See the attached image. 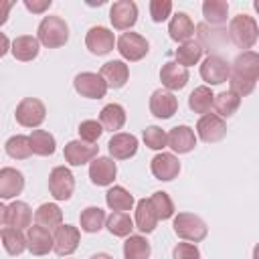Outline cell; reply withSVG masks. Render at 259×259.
<instances>
[{
  "mask_svg": "<svg viewBox=\"0 0 259 259\" xmlns=\"http://www.w3.org/2000/svg\"><path fill=\"white\" fill-rule=\"evenodd\" d=\"M36 38L47 49H59L69 40V26L61 16H45L36 28Z\"/></svg>",
  "mask_w": 259,
  "mask_h": 259,
  "instance_id": "6da1fadb",
  "label": "cell"
},
{
  "mask_svg": "<svg viewBox=\"0 0 259 259\" xmlns=\"http://www.w3.org/2000/svg\"><path fill=\"white\" fill-rule=\"evenodd\" d=\"M229 38L239 49H251L259 38L257 20L249 14H237L229 22Z\"/></svg>",
  "mask_w": 259,
  "mask_h": 259,
  "instance_id": "7a4b0ae2",
  "label": "cell"
},
{
  "mask_svg": "<svg viewBox=\"0 0 259 259\" xmlns=\"http://www.w3.org/2000/svg\"><path fill=\"white\" fill-rule=\"evenodd\" d=\"M172 227H174V233L180 239L192 241V243H198L208 235L206 223L198 214H192V212H178L174 217V225Z\"/></svg>",
  "mask_w": 259,
  "mask_h": 259,
  "instance_id": "3957f363",
  "label": "cell"
},
{
  "mask_svg": "<svg viewBox=\"0 0 259 259\" xmlns=\"http://www.w3.org/2000/svg\"><path fill=\"white\" fill-rule=\"evenodd\" d=\"M14 115H16V121L22 127H38L47 117V107L36 97H24L16 105Z\"/></svg>",
  "mask_w": 259,
  "mask_h": 259,
  "instance_id": "277c9868",
  "label": "cell"
},
{
  "mask_svg": "<svg viewBox=\"0 0 259 259\" xmlns=\"http://www.w3.org/2000/svg\"><path fill=\"white\" fill-rule=\"evenodd\" d=\"M30 221H32V210L26 202L22 200H14L12 204H2L0 206V223L2 227H12V229H30Z\"/></svg>",
  "mask_w": 259,
  "mask_h": 259,
  "instance_id": "5b68a950",
  "label": "cell"
},
{
  "mask_svg": "<svg viewBox=\"0 0 259 259\" xmlns=\"http://www.w3.org/2000/svg\"><path fill=\"white\" fill-rule=\"evenodd\" d=\"M75 190V176L65 166H55L49 174V192L55 200H69Z\"/></svg>",
  "mask_w": 259,
  "mask_h": 259,
  "instance_id": "8992f818",
  "label": "cell"
},
{
  "mask_svg": "<svg viewBox=\"0 0 259 259\" xmlns=\"http://www.w3.org/2000/svg\"><path fill=\"white\" fill-rule=\"evenodd\" d=\"M73 85H75V91L81 97H87V99H101V97H105V93L109 89L105 79L99 73H91V71L79 73L75 77Z\"/></svg>",
  "mask_w": 259,
  "mask_h": 259,
  "instance_id": "52a82bcc",
  "label": "cell"
},
{
  "mask_svg": "<svg viewBox=\"0 0 259 259\" xmlns=\"http://www.w3.org/2000/svg\"><path fill=\"white\" fill-rule=\"evenodd\" d=\"M117 51L125 61H140V59H144L148 55L150 45L138 32H123L117 38Z\"/></svg>",
  "mask_w": 259,
  "mask_h": 259,
  "instance_id": "ba28073f",
  "label": "cell"
},
{
  "mask_svg": "<svg viewBox=\"0 0 259 259\" xmlns=\"http://www.w3.org/2000/svg\"><path fill=\"white\" fill-rule=\"evenodd\" d=\"M196 134L202 142L214 144L227 136V123L217 113H206V115H200V119L196 121Z\"/></svg>",
  "mask_w": 259,
  "mask_h": 259,
  "instance_id": "9c48e42d",
  "label": "cell"
},
{
  "mask_svg": "<svg viewBox=\"0 0 259 259\" xmlns=\"http://www.w3.org/2000/svg\"><path fill=\"white\" fill-rule=\"evenodd\" d=\"M63 154H65L67 164H71V166H83V164H87V162L91 164V162L97 158L99 146L87 144V142H83V140H71V142L65 144Z\"/></svg>",
  "mask_w": 259,
  "mask_h": 259,
  "instance_id": "30bf717a",
  "label": "cell"
},
{
  "mask_svg": "<svg viewBox=\"0 0 259 259\" xmlns=\"http://www.w3.org/2000/svg\"><path fill=\"white\" fill-rule=\"evenodd\" d=\"M200 77L208 83V85H221L225 81H229L231 77V67L229 63L219 57V55H208L202 65H200Z\"/></svg>",
  "mask_w": 259,
  "mask_h": 259,
  "instance_id": "8fae6325",
  "label": "cell"
},
{
  "mask_svg": "<svg viewBox=\"0 0 259 259\" xmlns=\"http://www.w3.org/2000/svg\"><path fill=\"white\" fill-rule=\"evenodd\" d=\"M109 20L117 30H130L138 20V6L132 0H117L109 8Z\"/></svg>",
  "mask_w": 259,
  "mask_h": 259,
  "instance_id": "7c38bea8",
  "label": "cell"
},
{
  "mask_svg": "<svg viewBox=\"0 0 259 259\" xmlns=\"http://www.w3.org/2000/svg\"><path fill=\"white\" fill-rule=\"evenodd\" d=\"M85 45L93 55L101 57V55H107L109 51H113V45H117V42H115V36L109 28L93 26V28H89V32L85 36Z\"/></svg>",
  "mask_w": 259,
  "mask_h": 259,
  "instance_id": "4fadbf2b",
  "label": "cell"
},
{
  "mask_svg": "<svg viewBox=\"0 0 259 259\" xmlns=\"http://www.w3.org/2000/svg\"><path fill=\"white\" fill-rule=\"evenodd\" d=\"M178 109V99L168 89H156L150 97V111L158 119H170Z\"/></svg>",
  "mask_w": 259,
  "mask_h": 259,
  "instance_id": "5bb4252c",
  "label": "cell"
},
{
  "mask_svg": "<svg viewBox=\"0 0 259 259\" xmlns=\"http://www.w3.org/2000/svg\"><path fill=\"white\" fill-rule=\"evenodd\" d=\"M150 170H152V174H154L158 180L168 182V180H174V178L178 176V172H180V162H178V158H176L174 154L162 152V154H156V156L152 158Z\"/></svg>",
  "mask_w": 259,
  "mask_h": 259,
  "instance_id": "9a60e30c",
  "label": "cell"
},
{
  "mask_svg": "<svg viewBox=\"0 0 259 259\" xmlns=\"http://www.w3.org/2000/svg\"><path fill=\"white\" fill-rule=\"evenodd\" d=\"M115 174H117V166L107 156H97L89 164V178L95 186H109L115 180Z\"/></svg>",
  "mask_w": 259,
  "mask_h": 259,
  "instance_id": "2e32d148",
  "label": "cell"
},
{
  "mask_svg": "<svg viewBox=\"0 0 259 259\" xmlns=\"http://www.w3.org/2000/svg\"><path fill=\"white\" fill-rule=\"evenodd\" d=\"M26 249L32 255H47L49 251L55 249V237L51 235L49 229L34 225L26 231Z\"/></svg>",
  "mask_w": 259,
  "mask_h": 259,
  "instance_id": "e0dca14e",
  "label": "cell"
},
{
  "mask_svg": "<svg viewBox=\"0 0 259 259\" xmlns=\"http://www.w3.org/2000/svg\"><path fill=\"white\" fill-rule=\"evenodd\" d=\"M53 237H55V249L53 251L57 255H61V257H67V255H71V253L77 251L81 233L73 225H61L59 229H55V235Z\"/></svg>",
  "mask_w": 259,
  "mask_h": 259,
  "instance_id": "ac0fdd59",
  "label": "cell"
},
{
  "mask_svg": "<svg viewBox=\"0 0 259 259\" xmlns=\"http://www.w3.org/2000/svg\"><path fill=\"white\" fill-rule=\"evenodd\" d=\"M188 77H190L188 75V69L182 67V65H178L176 61H168L160 69V81H162V85L168 91H178V89L186 87Z\"/></svg>",
  "mask_w": 259,
  "mask_h": 259,
  "instance_id": "d6986e66",
  "label": "cell"
},
{
  "mask_svg": "<svg viewBox=\"0 0 259 259\" xmlns=\"http://www.w3.org/2000/svg\"><path fill=\"white\" fill-rule=\"evenodd\" d=\"M24 188V176L20 170L16 168H2L0 170V198L8 200V198H14L22 192Z\"/></svg>",
  "mask_w": 259,
  "mask_h": 259,
  "instance_id": "ffe728a7",
  "label": "cell"
},
{
  "mask_svg": "<svg viewBox=\"0 0 259 259\" xmlns=\"http://www.w3.org/2000/svg\"><path fill=\"white\" fill-rule=\"evenodd\" d=\"M239 77H245L249 81H257L259 79V53L253 51H243L241 55L235 57L233 61V71Z\"/></svg>",
  "mask_w": 259,
  "mask_h": 259,
  "instance_id": "44dd1931",
  "label": "cell"
},
{
  "mask_svg": "<svg viewBox=\"0 0 259 259\" xmlns=\"http://www.w3.org/2000/svg\"><path fill=\"white\" fill-rule=\"evenodd\" d=\"M196 146V136L192 127L188 125H176L168 134V148H172L176 154H188Z\"/></svg>",
  "mask_w": 259,
  "mask_h": 259,
  "instance_id": "7402d4cb",
  "label": "cell"
},
{
  "mask_svg": "<svg viewBox=\"0 0 259 259\" xmlns=\"http://www.w3.org/2000/svg\"><path fill=\"white\" fill-rule=\"evenodd\" d=\"M107 148L115 160H127L138 152V138L134 134H113Z\"/></svg>",
  "mask_w": 259,
  "mask_h": 259,
  "instance_id": "603a6c76",
  "label": "cell"
},
{
  "mask_svg": "<svg viewBox=\"0 0 259 259\" xmlns=\"http://www.w3.org/2000/svg\"><path fill=\"white\" fill-rule=\"evenodd\" d=\"M99 75L105 79L109 89H121L130 79V69L123 61H107L101 67Z\"/></svg>",
  "mask_w": 259,
  "mask_h": 259,
  "instance_id": "cb8c5ba5",
  "label": "cell"
},
{
  "mask_svg": "<svg viewBox=\"0 0 259 259\" xmlns=\"http://www.w3.org/2000/svg\"><path fill=\"white\" fill-rule=\"evenodd\" d=\"M168 32H170L172 40L188 42V40H192V34H194V22L190 20V16L186 12H176L168 24Z\"/></svg>",
  "mask_w": 259,
  "mask_h": 259,
  "instance_id": "d4e9b609",
  "label": "cell"
},
{
  "mask_svg": "<svg viewBox=\"0 0 259 259\" xmlns=\"http://www.w3.org/2000/svg\"><path fill=\"white\" fill-rule=\"evenodd\" d=\"M158 221L160 219H158V214H156L150 198L138 200V204H136V221H134L136 223V229H140L142 233H152L156 229Z\"/></svg>",
  "mask_w": 259,
  "mask_h": 259,
  "instance_id": "484cf974",
  "label": "cell"
},
{
  "mask_svg": "<svg viewBox=\"0 0 259 259\" xmlns=\"http://www.w3.org/2000/svg\"><path fill=\"white\" fill-rule=\"evenodd\" d=\"M34 221L36 225L45 229H59L63 225V210L55 202H45L34 210Z\"/></svg>",
  "mask_w": 259,
  "mask_h": 259,
  "instance_id": "4316f807",
  "label": "cell"
},
{
  "mask_svg": "<svg viewBox=\"0 0 259 259\" xmlns=\"http://www.w3.org/2000/svg\"><path fill=\"white\" fill-rule=\"evenodd\" d=\"M10 51H12L14 59H18V61H32L38 55V38L30 36V34L16 36L12 40V49Z\"/></svg>",
  "mask_w": 259,
  "mask_h": 259,
  "instance_id": "83f0119b",
  "label": "cell"
},
{
  "mask_svg": "<svg viewBox=\"0 0 259 259\" xmlns=\"http://www.w3.org/2000/svg\"><path fill=\"white\" fill-rule=\"evenodd\" d=\"M99 121L103 125V130L107 132H117L123 127L125 123V109L119 103H107L101 113H99Z\"/></svg>",
  "mask_w": 259,
  "mask_h": 259,
  "instance_id": "f1b7e54d",
  "label": "cell"
},
{
  "mask_svg": "<svg viewBox=\"0 0 259 259\" xmlns=\"http://www.w3.org/2000/svg\"><path fill=\"white\" fill-rule=\"evenodd\" d=\"M212 103H214V93H212L210 87H206V85L196 87V89L190 93V97H188V107H190L194 113H202V115L210 113Z\"/></svg>",
  "mask_w": 259,
  "mask_h": 259,
  "instance_id": "f546056e",
  "label": "cell"
},
{
  "mask_svg": "<svg viewBox=\"0 0 259 259\" xmlns=\"http://www.w3.org/2000/svg\"><path fill=\"white\" fill-rule=\"evenodd\" d=\"M28 138H30L32 154H36V156H53L55 154L57 142H55V136L49 134L47 130H32V134Z\"/></svg>",
  "mask_w": 259,
  "mask_h": 259,
  "instance_id": "4dcf8cb0",
  "label": "cell"
},
{
  "mask_svg": "<svg viewBox=\"0 0 259 259\" xmlns=\"http://www.w3.org/2000/svg\"><path fill=\"white\" fill-rule=\"evenodd\" d=\"M105 202L111 210H119V212H125V210H132L134 206V196L123 188V186H111L107 192H105Z\"/></svg>",
  "mask_w": 259,
  "mask_h": 259,
  "instance_id": "1f68e13d",
  "label": "cell"
},
{
  "mask_svg": "<svg viewBox=\"0 0 259 259\" xmlns=\"http://www.w3.org/2000/svg\"><path fill=\"white\" fill-rule=\"evenodd\" d=\"M105 227H107V231H109L113 237H130L132 231L136 229V227H134V221L130 219V214H127V212H119V210H113V212L107 217Z\"/></svg>",
  "mask_w": 259,
  "mask_h": 259,
  "instance_id": "d6a6232c",
  "label": "cell"
},
{
  "mask_svg": "<svg viewBox=\"0 0 259 259\" xmlns=\"http://www.w3.org/2000/svg\"><path fill=\"white\" fill-rule=\"evenodd\" d=\"M202 14H204V20L214 24V26H221L227 22V14H229V2L225 0H204L202 2Z\"/></svg>",
  "mask_w": 259,
  "mask_h": 259,
  "instance_id": "836d02e7",
  "label": "cell"
},
{
  "mask_svg": "<svg viewBox=\"0 0 259 259\" xmlns=\"http://www.w3.org/2000/svg\"><path fill=\"white\" fill-rule=\"evenodd\" d=\"M202 45L196 42V40H188V42H182L178 49H176V63L182 65V67H192L200 61L202 57Z\"/></svg>",
  "mask_w": 259,
  "mask_h": 259,
  "instance_id": "e575fe53",
  "label": "cell"
},
{
  "mask_svg": "<svg viewBox=\"0 0 259 259\" xmlns=\"http://www.w3.org/2000/svg\"><path fill=\"white\" fill-rule=\"evenodd\" d=\"M239 105H241V97L237 93H233L231 89L214 95V103H212L219 117H231L239 109Z\"/></svg>",
  "mask_w": 259,
  "mask_h": 259,
  "instance_id": "d590c367",
  "label": "cell"
},
{
  "mask_svg": "<svg viewBox=\"0 0 259 259\" xmlns=\"http://www.w3.org/2000/svg\"><path fill=\"white\" fill-rule=\"evenodd\" d=\"M105 221H107V217H105V212H103L99 206H87V208L81 212V217H79L81 229H83L85 233H99V231L103 229Z\"/></svg>",
  "mask_w": 259,
  "mask_h": 259,
  "instance_id": "8d00e7d4",
  "label": "cell"
},
{
  "mask_svg": "<svg viewBox=\"0 0 259 259\" xmlns=\"http://www.w3.org/2000/svg\"><path fill=\"white\" fill-rule=\"evenodd\" d=\"M125 259H150V243L142 235H130L123 243Z\"/></svg>",
  "mask_w": 259,
  "mask_h": 259,
  "instance_id": "74e56055",
  "label": "cell"
},
{
  "mask_svg": "<svg viewBox=\"0 0 259 259\" xmlns=\"http://www.w3.org/2000/svg\"><path fill=\"white\" fill-rule=\"evenodd\" d=\"M6 154L14 160H26L30 154H32V148H30V138L28 136H22V134H16L12 138L6 140Z\"/></svg>",
  "mask_w": 259,
  "mask_h": 259,
  "instance_id": "f35d334b",
  "label": "cell"
},
{
  "mask_svg": "<svg viewBox=\"0 0 259 259\" xmlns=\"http://www.w3.org/2000/svg\"><path fill=\"white\" fill-rule=\"evenodd\" d=\"M2 243L8 255H20L26 249V237L22 235V231L12 227H2Z\"/></svg>",
  "mask_w": 259,
  "mask_h": 259,
  "instance_id": "ab89813d",
  "label": "cell"
},
{
  "mask_svg": "<svg viewBox=\"0 0 259 259\" xmlns=\"http://www.w3.org/2000/svg\"><path fill=\"white\" fill-rule=\"evenodd\" d=\"M150 202H152V206H154L158 219L166 221V219H170V217L174 214V204H172V198L168 196V192H164V190L154 192V194L150 196Z\"/></svg>",
  "mask_w": 259,
  "mask_h": 259,
  "instance_id": "60d3db41",
  "label": "cell"
},
{
  "mask_svg": "<svg viewBox=\"0 0 259 259\" xmlns=\"http://www.w3.org/2000/svg\"><path fill=\"white\" fill-rule=\"evenodd\" d=\"M142 138H144V144L152 150H164L168 146V134L158 125H148Z\"/></svg>",
  "mask_w": 259,
  "mask_h": 259,
  "instance_id": "b9f144b4",
  "label": "cell"
},
{
  "mask_svg": "<svg viewBox=\"0 0 259 259\" xmlns=\"http://www.w3.org/2000/svg\"><path fill=\"white\" fill-rule=\"evenodd\" d=\"M103 132H105L103 125H101V121H97V119H85V121H81V125H79V138H81L83 142H87V144H95V142L101 138Z\"/></svg>",
  "mask_w": 259,
  "mask_h": 259,
  "instance_id": "7bdbcfd3",
  "label": "cell"
},
{
  "mask_svg": "<svg viewBox=\"0 0 259 259\" xmlns=\"http://www.w3.org/2000/svg\"><path fill=\"white\" fill-rule=\"evenodd\" d=\"M172 12V2L170 0H152L150 2V16L154 22H164Z\"/></svg>",
  "mask_w": 259,
  "mask_h": 259,
  "instance_id": "ee69618b",
  "label": "cell"
},
{
  "mask_svg": "<svg viewBox=\"0 0 259 259\" xmlns=\"http://www.w3.org/2000/svg\"><path fill=\"white\" fill-rule=\"evenodd\" d=\"M229 85H231V91L237 93L239 97H245V95L253 93V89H255V81H249V79L239 77V75H235V73H231Z\"/></svg>",
  "mask_w": 259,
  "mask_h": 259,
  "instance_id": "f6af8a7d",
  "label": "cell"
},
{
  "mask_svg": "<svg viewBox=\"0 0 259 259\" xmlns=\"http://www.w3.org/2000/svg\"><path fill=\"white\" fill-rule=\"evenodd\" d=\"M172 259H200V251L192 243H178L172 251Z\"/></svg>",
  "mask_w": 259,
  "mask_h": 259,
  "instance_id": "bcb514c9",
  "label": "cell"
},
{
  "mask_svg": "<svg viewBox=\"0 0 259 259\" xmlns=\"http://www.w3.org/2000/svg\"><path fill=\"white\" fill-rule=\"evenodd\" d=\"M51 0H24V6L30 10V12H34V14H40V12H45L47 8H51Z\"/></svg>",
  "mask_w": 259,
  "mask_h": 259,
  "instance_id": "7dc6e473",
  "label": "cell"
},
{
  "mask_svg": "<svg viewBox=\"0 0 259 259\" xmlns=\"http://www.w3.org/2000/svg\"><path fill=\"white\" fill-rule=\"evenodd\" d=\"M8 53V38L6 34H2V49H0V55H6Z\"/></svg>",
  "mask_w": 259,
  "mask_h": 259,
  "instance_id": "c3c4849f",
  "label": "cell"
},
{
  "mask_svg": "<svg viewBox=\"0 0 259 259\" xmlns=\"http://www.w3.org/2000/svg\"><path fill=\"white\" fill-rule=\"evenodd\" d=\"M89 259H113V257L107 255V253H95V255H91Z\"/></svg>",
  "mask_w": 259,
  "mask_h": 259,
  "instance_id": "681fc988",
  "label": "cell"
},
{
  "mask_svg": "<svg viewBox=\"0 0 259 259\" xmlns=\"http://www.w3.org/2000/svg\"><path fill=\"white\" fill-rule=\"evenodd\" d=\"M253 259H259V243L253 247Z\"/></svg>",
  "mask_w": 259,
  "mask_h": 259,
  "instance_id": "f907efd6",
  "label": "cell"
},
{
  "mask_svg": "<svg viewBox=\"0 0 259 259\" xmlns=\"http://www.w3.org/2000/svg\"><path fill=\"white\" fill-rule=\"evenodd\" d=\"M253 8H255V10H257V14H259V0H255V2H253Z\"/></svg>",
  "mask_w": 259,
  "mask_h": 259,
  "instance_id": "816d5d0a",
  "label": "cell"
}]
</instances>
